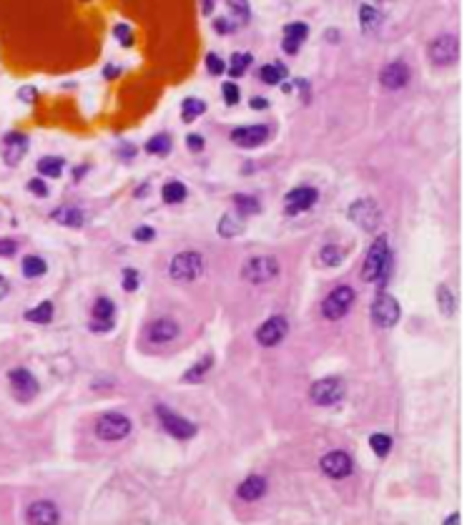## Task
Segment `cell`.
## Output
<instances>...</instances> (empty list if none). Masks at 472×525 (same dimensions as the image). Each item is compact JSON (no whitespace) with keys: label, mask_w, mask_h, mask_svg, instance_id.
Instances as JSON below:
<instances>
[{"label":"cell","mask_w":472,"mask_h":525,"mask_svg":"<svg viewBox=\"0 0 472 525\" xmlns=\"http://www.w3.org/2000/svg\"><path fill=\"white\" fill-rule=\"evenodd\" d=\"M392 271V251H389V241L387 236H379L374 239V244L369 246L365 256V264H362V281H377V284H384Z\"/></svg>","instance_id":"obj_1"},{"label":"cell","mask_w":472,"mask_h":525,"mask_svg":"<svg viewBox=\"0 0 472 525\" xmlns=\"http://www.w3.org/2000/svg\"><path fill=\"white\" fill-rule=\"evenodd\" d=\"M169 274L179 284H192V281H196L204 274V256L199 251H181L171 261Z\"/></svg>","instance_id":"obj_2"},{"label":"cell","mask_w":472,"mask_h":525,"mask_svg":"<svg viewBox=\"0 0 472 525\" xmlns=\"http://www.w3.org/2000/svg\"><path fill=\"white\" fill-rule=\"evenodd\" d=\"M241 276L251 284H269L279 276V261L276 256H251L241 266Z\"/></svg>","instance_id":"obj_3"},{"label":"cell","mask_w":472,"mask_h":525,"mask_svg":"<svg viewBox=\"0 0 472 525\" xmlns=\"http://www.w3.org/2000/svg\"><path fill=\"white\" fill-rule=\"evenodd\" d=\"M131 417H126V415L121 412H108L103 415V417H98L96 422V437L103 442H116V440H123V437L131 435Z\"/></svg>","instance_id":"obj_4"},{"label":"cell","mask_w":472,"mask_h":525,"mask_svg":"<svg viewBox=\"0 0 472 525\" xmlns=\"http://www.w3.org/2000/svg\"><path fill=\"white\" fill-rule=\"evenodd\" d=\"M156 415H159V420H161V427H164L171 437H176V440H192V437L196 435V425H194L192 420H186L184 415L174 412V410L164 407V405L156 407Z\"/></svg>","instance_id":"obj_5"},{"label":"cell","mask_w":472,"mask_h":525,"mask_svg":"<svg viewBox=\"0 0 472 525\" xmlns=\"http://www.w3.org/2000/svg\"><path fill=\"white\" fill-rule=\"evenodd\" d=\"M309 397H312L314 405L319 407H332L337 405L342 397H345V382L340 377H324V380H317L309 390Z\"/></svg>","instance_id":"obj_6"},{"label":"cell","mask_w":472,"mask_h":525,"mask_svg":"<svg viewBox=\"0 0 472 525\" xmlns=\"http://www.w3.org/2000/svg\"><path fill=\"white\" fill-rule=\"evenodd\" d=\"M352 304H355V289L352 286H337L335 292L322 302V317L329 319V322H340L352 309Z\"/></svg>","instance_id":"obj_7"},{"label":"cell","mask_w":472,"mask_h":525,"mask_svg":"<svg viewBox=\"0 0 472 525\" xmlns=\"http://www.w3.org/2000/svg\"><path fill=\"white\" fill-rule=\"evenodd\" d=\"M347 217L362 229V232H374L382 222V214H379V207H377L372 199H357L350 209H347Z\"/></svg>","instance_id":"obj_8"},{"label":"cell","mask_w":472,"mask_h":525,"mask_svg":"<svg viewBox=\"0 0 472 525\" xmlns=\"http://www.w3.org/2000/svg\"><path fill=\"white\" fill-rule=\"evenodd\" d=\"M372 319H374V324L379 329H389L397 324L399 319V304L397 299L392 297V294L387 292H379L374 299V304H372Z\"/></svg>","instance_id":"obj_9"},{"label":"cell","mask_w":472,"mask_h":525,"mask_svg":"<svg viewBox=\"0 0 472 525\" xmlns=\"http://www.w3.org/2000/svg\"><path fill=\"white\" fill-rule=\"evenodd\" d=\"M427 56L435 66H452L460 56V43L455 36H437L427 48Z\"/></svg>","instance_id":"obj_10"},{"label":"cell","mask_w":472,"mask_h":525,"mask_svg":"<svg viewBox=\"0 0 472 525\" xmlns=\"http://www.w3.org/2000/svg\"><path fill=\"white\" fill-rule=\"evenodd\" d=\"M289 334V322L284 317H269L259 329H256V342L261 347H276L279 342H284V337Z\"/></svg>","instance_id":"obj_11"},{"label":"cell","mask_w":472,"mask_h":525,"mask_svg":"<svg viewBox=\"0 0 472 525\" xmlns=\"http://www.w3.org/2000/svg\"><path fill=\"white\" fill-rule=\"evenodd\" d=\"M319 467L327 477H335V480H342V477H350L352 470H355V462L347 455L345 450H335L327 452V455L319 460Z\"/></svg>","instance_id":"obj_12"},{"label":"cell","mask_w":472,"mask_h":525,"mask_svg":"<svg viewBox=\"0 0 472 525\" xmlns=\"http://www.w3.org/2000/svg\"><path fill=\"white\" fill-rule=\"evenodd\" d=\"M317 199H319V191L314 186H299V189L289 191L287 197H284V212L287 214L309 212L317 204Z\"/></svg>","instance_id":"obj_13"},{"label":"cell","mask_w":472,"mask_h":525,"mask_svg":"<svg viewBox=\"0 0 472 525\" xmlns=\"http://www.w3.org/2000/svg\"><path fill=\"white\" fill-rule=\"evenodd\" d=\"M8 382H11V390L21 402H28L38 395V380L33 377V372L28 370H11L8 375Z\"/></svg>","instance_id":"obj_14"},{"label":"cell","mask_w":472,"mask_h":525,"mask_svg":"<svg viewBox=\"0 0 472 525\" xmlns=\"http://www.w3.org/2000/svg\"><path fill=\"white\" fill-rule=\"evenodd\" d=\"M146 334H149V340L154 342V345H169V342H174L176 337L181 334V327H179V322H176V319L159 317V319H154V322L149 324Z\"/></svg>","instance_id":"obj_15"},{"label":"cell","mask_w":472,"mask_h":525,"mask_svg":"<svg viewBox=\"0 0 472 525\" xmlns=\"http://www.w3.org/2000/svg\"><path fill=\"white\" fill-rule=\"evenodd\" d=\"M269 138V126L259 123V126H241L231 131V141L241 149H256Z\"/></svg>","instance_id":"obj_16"},{"label":"cell","mask_w":472,"mask_h":525,"mask_svg":"<svg viewBox=\"0 0 472 525\" xmlns=\"http://www.w3.org/2000/svg\"><path fill=\"white\" fill-rule=\"evenodd\" d=\"M113 314H116V304L108 297H98L93 304V322L88 324L90 332H108L113 327Z\"/></svg>","instance_id":"obj_17"},{"label":"cell","mask_w":472,"mask_h":525,"mask_svg":"<svg viewBox=\"0 0 472 525\" xmlns=\"http://www.w3.org/2000/svg\"><path fill=\"white\" fill-rule=\"evenodd\" d=\"M379 83L389 90H399L409 83V68L404 61H392L389 66H384L382 73H379Z\"/></svg>","instance_id":"obj_18"},{"label":"cell","mask_w":472,"mask_h":525,"mask_svg":"<svg viewBox=\"0 0 472 525\" xmlns=\"http://www.w3.org/2000/svg\"><path fill=\"white\" fill-rule=\"evenodd\" d=\"M26 520L33 525H56L61 520V513L51 500H36L26 510Z\"/></svg>","instance_id":"obj_19"},{"label":"cell","mask_w":472,"mask_h":525,"mask_svg":"<svg viewBox=\"0 0 472 525\" xmlns=\"http://www.w3.org/2000/svg\"><path fill=\"white\" fill-rule=\"evenodd\" d=\"M26 154H28V136L13 131L3 138V159H6V164L18 166Z\"/></svg>","instance_id":"obj_20"},{"label":"cell","mask_w":472,"mask_h":525,"mask_svg":"<svg viewBox=\"0 0 472 525\" xmlns=\"http://www.w3.org/2000/svg\"><path fill=\"white\" fill-rule=\"evenodd\" d=\"M266 488H269V483H266V477L261 475H249L244 480V483L236 488V495H239L244 503H254V500L264 498Z\"/></svg>","instance_id":"obj_21"},{"label":"cell","mask_w":472,"mask_h":525,"mask_svg":"<svg viewBox=\"0 0 472 525\" xmlns=\"http://www.w3.org/2000/svg\"><path fill=\"white\" fill-rule=\"evenodd\" d=\"M246 217H241L239 212H226L221 219H219V236L224 239H234V236H239L241 232H244Z\"/></svg>","instance_id":"obj_22"},{"label":"cell","mask_w":472,"mask_h":525,"mask_svg":"<svg viewBox=\"0 0 472 525\" xmlns=\"http://www.w3.org/2000/svg\"><path fill=\"white\" fill-rule=\"evenodd\" d=\"M51 219H53V222H58V224H63V227H73V229H78V227H83V224H85V214L80 212V209H75V207L56 209V212L51 214Z\"/></svg>","instance_id":"obj_23"},{"label":"cell","mask_w":472,"mask_h":525,"mask_svg":"<svg viewBox=\"0 0 472 525\" xmlns=\"http://www.w3.org/2000/svg\"><path fill=\"white\" fill-rule=\"evenodd\" d=\"M379 26H382V13L377 11L374 6H362L360 8V28H362V33H374Z\"/></svg>","instance_id":"obj_24"},{"label":"cell","mask_w":472,"mask_h":525,"mask_svg":"<svg viewBox=\"0 0 472 525\" xmlns=\"http://www.w3.org/2000/svg\"><path fill=\"white\" fill-rule=\"evenodd\" d=\"M211 365H214V357H211V355L201 357V360H199L196 365L192 367V370H186V372H184V377H181V380H184V382H192V385H196V382H201L204 377H206V372L211 370Z\"/></svg>","instance_id":"obj_25"},{"label":"cell","mask_w":472,"mask_h":525,"mask_svg":"<svg viewBox=\"0 0 472 525\" xmlns=\"http://www.w3.org/2000/svg\"><path fill=\"white\" fill-rule=\"evenodd\" d=\"M437 304H440V312L442 317H452L457 312V302H455V294L447 284L437 286Z\"/></svg>","instance_id":"obj_26"},{"label":"cell","mask_w":472,"mask_h":525,"mask_svg":"<svg viewBox=\"0 0 472 525\" xmlns=\"http://www.w3.org/2000/svg\"><path fill=\"white\" fill-rule=\"evenodd\" d=\"M63 166H65V161L61 159V156H46V159L38 161V171H41L43 176H48V179H58V176L63 174Z\"/></svg>","instance_id":"obj_27"},{"label":"cell","mask_w":472,"mask_h":525,"mask_svg":"<svg viewBox=\"0 0 472 525\" xmlns=\"http://www.w3.org/2000/svg\"><path fill=\"white\" fill-rule=\"evenodd\" d=\"M26 319L33 324H48L51 319H53V302H41L38 307L28 309Z\"/></svg>","instance_id":"obj_28"},{"label":"cell","mask_w":472,"mask_h":525,"mask_svg":"<svg viewBox=\"0 0 472 525\" xmlns=\"http://www.w3.org/2000/svg\"><path fill=\"white\" fill-rule=\"evenodd\" d=\"M287 73H289V71L284 68L281 63H269V66H264V68L259 71V78H261V83H266V85H276L279 80L287 78Z\"/></svg>","instance_id":"obj_29"},{"label":"cell","mask_w":472,"mask_h":525,"mask_svg":"<svg viewBox=\"0 0 472 525\" xmlns=\"http://www.w3.org/2000/svg\"><path fill=\"white\" fill-rule=\"evenodd\" d=\"M161 197H164L166 204H179L186 199V186L181 184V181H169V184H164V189H161Z\"/></svg>","instance_id":"obj_30"},{"label":"cell","mask_w":472,"mask_h":525,"mask_svg":"<svg viewBox=\"0 0 472 525\" xmlns=\"http://www.w3.org/2000/svg\"><path fill=\"white\" fill-rule=\"evenodd\" d=\"M204 111H206V103H204L201 98H186L184 106H181V118L189 123V121H194V118L201 116Z\"/></svg>","instance_id":"obj_31"},{"label":"cell","mask_w":472,"mask_h":525,"mask_svg":"<svg viewBox=\"0 0 472 525\" xmlns=\"http://www.w3.org/2000/svg\"><path fill=\"white\" fill-rule=\"evenodd\" d=\"M249 66H251V53H234L231 61H229V76L231 78H241Z\"/></svg>","instance_id":"obj_32"},{"label":"cell","mask_w":472,"mask_h":525,"mask_svg":"<svg viewBox=\"0 0 472 525\" xmlns=\"http://www.w3.org/2000/svg\"><path fill=\"white\" fill-rule=\"evenodd\" d=\"M46 269H48V264H46L41 256H26V259H23V274H26L28 279L43 276L46 274Z\"/></svg>","instance_id":"obj_33"},{"label":"cell","mask_w":472,"mask_h":525,"mask_svg":"<svg viewBox=\"0 0 472 525\" xmlns=\"http://www.w3.org/2000/svg\"><path fill=\"white\" fill-rule=\"evenodd\" d=\"M369 447L374 450L377 457H387L389 450H392V437L384 435V432H374V435L369 437Z\"/></svg>","instance_id":"obj_34"},{"label":"cell","mask_w":472,"mask_h":525,"mask_svg":"<svg viewBox=\"0 0 472 525\" xmlns=\"http://www.w3.org/2000/svg\"><path fill=\"white\" fill-rule=\"evenodd\" d=\"M234 209H236L241 217H249V214H259V202H256L254 197L236 194V197H234Z\"/></svg>","instance_id":"obj_35"},{"label":"cell","mask_w":472,"mask_h":525,"mask_svg":"<svg viewBox=\"0 0 472 525\" xmlns=\"http://www.w3.org/2000/svg\"><path fill=\"white\" fill-rule=\"evenodd\" d=\"M146 151H149V154H159V156L169 154V151H171V136L159 133V136L149 138V141H146Z\"/></svg>","instance_id":"obj_36"},{"label":"cell","mask_w":472,"mask_h":525,"mask_svg":"<svg viewBox=\"0 0 472 525\" xmlns=\"http://www.w3.org/2000/svg\"><path fill=\"white\" fill-rule=\"evenodd\" d=\"M307 36H309V26H304V23H289V26H284V38L299 43V46L307 41Z\"/></svg>","instance_id":"obj_37"},{"label":"cell","mask_w":472,"mask_h":525,"mask_svg":"<svg viewBox=\"0 0 472 525\" xmlns=\"http://www.w3.org/2000/svg\"><path fill=\"white\" fill-rule=\"evenodd\" d=\"M229 3V8H231V13L236 18H239V23H246L249 21V16H251V11H249V0H226Z\"/></svg>","instance_id":"obj_38"},{"label":"cell","mask_w":472,"mask_h":525,"mask_svg":"<svg viewBox=\"0 0 472 525\" xmlns=\"http://www.w3.org/2000/svg\"><path fill=\"white\" fill-rule=\"evenodd\" d=\"M221 93H224V101H226L229 106H236V103H239V88H236V83H231V80H226V83L221 85Z\"/></svg>","instance_id":"obj_39"},{"label":"cell","mask_w":472,"mask_h":525,"mask_svg":"<svg viewBox=\"0 0 472 525\" xmlns=\"http://www.w3.org/2000/svg\"><path fill=\"white\" fill-rule=\"evenodd\" d=\"M322 261L324 264H332V266H337V264H342V251L337 249V246H324L322 249Z\"/></svg>","instance_id":"obj_40"},{"label":"cell","mask_w":472,"mask_h":525,"mask_svg":"<svg viewBox=\"0 0 472 525\" xmlns=\"http://www.w3.org/2000/svg\"><path fill=\"white\" fill-rule=\"evenodd\" d=\"M206 71H209V73H211V76H221L224 71H226V63H224V61L219 58L216 53H209V56H206Z\"/></svg>","instance_id":"obj_41"},{"label":"cell","mask_w":472,"mask_h":525,"mask_svg":"<svg viewBox=\"0 0 472 525\" xmlns=\"http://www.w3.org/2000/svg\"><path fill=\"white\" fill-rule=\"evenodd\" d=\"M121 276H123V289H126V292H136L138 289V271L128 266V269H123Z\"/></svg>","instance_id":"obj_42"},{"label":"cell","mask_w":472,"mask_h":525,"mask_svg":"<svg viewBox=\"0 0 472 525\" xmlns=\"http://www.w3.org/2000/svg\"><path fill=\"white\" fill-rule=\"evenodd\" d=\"M113 36L118 38V43H121L123 48H128L133 43V33L128 31V26H123V23H118V26L113 28Z\"/></svg>","instance_id":"obj_43"},{"label":"cell","mask_w":472,"mask_h":525,"mask_svg":"<svg viewBox=\"0 0 472 525\" xmlns=\"http://www.w3.org/2000/svg\"><path fill=\"white\" fill-rule=\"evenodd\" d=\"M28 189H31L36 197H48V184L43 179H31L28 181Z\"/></svg>","instance_id":"obj_44"},{"label":"cell","mask_w":472,"mask_h":525,"mask_svg":"<svg viewBox=\"0 0 472 525\" xmlns=\"http://www.w3.org/2000/svg\"><path fill=\"white\" fill-rule=\"evenodd\" d=\"M156 236V232L151 227H138L136 232H133V239L136 241H141V244H146V241H151V239Z\"/></svg>","instance_id":"obj_45"},{"label":"cell","mask_w":472,"mask_h":525,"mask_svg":"<svg viewBox=\"0 0 472 525\" xmlns=\"http://www.w3.org/2000/svg\"><path fill=\"white\" fill-rule=\"evenodd\" d=\"M186 149L194 151V154H199V151H204V138L199 136V133H192V136L186 138Z\"/></svg>","instance_id":"obj_46"},{"label":"cell","mask_w":472,"mask_h":525,"mask_svg":"<svg viewBox=\"0 0 472 525\" xmlns=\"http://www.w3.org/2000/svg\"><path fill=\"white\" fill-rule=\"evenodd\" d=\"M18 249V244L13 239H0V256H13Z\"/></svg>","instance_id":"obj_47"},{"label":"cell","mask_w":472,"mask_h":525,"mask_svg":"<svg viewBox=\"0 0 472 525\" xmlns=\"http://www.w3.org/2000/svg\"><path fill=\"white\" fill-rule=\"evenodd\" d=\"M266 106H269V101H266V98H261V95H256L254 101H251V108H256V111H264Z\"/></svg>","instance_id":"obj_48"},{"label":"cell","mask_w":472,"mask_h":525,"mask_svg":"<svg viewBox=\"0 0 472 525\" xmlns=\"http://www.w3.org/2000/svg\"><path fill=\"white\" fill-rule=\"evenodd\" d=\"M103 76H106V78H118V76H121V68H116V66H106V68H103Z\"/></svg>","instance_id":"obj_49"},{"label":"cell","mask_w":472,"mask_h":525,"mask_svg":"<svg viewBox=\"0 0 472 525\" xmlns=\"http://www.w3.org/2000/svg\"><path fill=\"white\" fill-rule=\"evenodd\" d=\"M23 98V101H33V98H36V88H21V93H18Z\"/></svg>","instance_id":"obj_50"},{"label":"cell","mask_w":472,"mask_h":525,"mask_svg":"<svg viewBox=\"0 0 472 525\" xmlns=\"http://www.w3.org/2000/svg\"><path fill=\"white\" fill-rule=\"evenodd\" d=\"M214 6H216V0H204V16H209V13H214Z\"/></svg>","instance_id":"obj_51"},{"label":"cell","mask_w":472,"mask_h":525,"mask_svg":"<svg viewBox=\"0 0 472 525\" xmlns=\"http://www.w3.org/2000/svg\"><path fill=\"white\" fill-rule=\"evenodd\" d=\"M6 294H8V279H6V276H3V274H0V299L6 297Z\"/></svg>","instance_id":"obj_52"},{"label":"cell","mask_w":472,"mask_h":525,"mask_svg":"<svg viewBox=\"0 0 472 525\" xmlns=\"http://www.w3.org/2000/svg\"><path fill=\"white\" fill-rule=\"evenodd\" d=\"M216 31L219 33H226V31H231V26H226V23H224V18H219V21H216Z\"/></svg>","instance_id":"obj_53"},{"label":"cell","mask_w":472,"mask_h":525,"mask_svg":"<svg viewBox=\"0 0 472 525\" xmlns=\"http://www.w3.org/2000/svg\"><path fill=\"white\" fill-rule=\"evenodd\" d=\"M457 520H460V513H455V515H452V518H447L445 523L450 525V523H457Z\"/></svg>","instance_id":"obj_54"},{"label":"cell","mask_w":472,"mask_h":525,"mask_svg":"<svg viewBox=\"0 0 472 525\" xmlns=\"http://www.w3.org/2000/svg\"><path fill=\"white\" fill-rule=\"evenodd\" d=\"M379 3H387V0H379Z\"/></svg>","instance_id":"obj_55"}]
</instances>
